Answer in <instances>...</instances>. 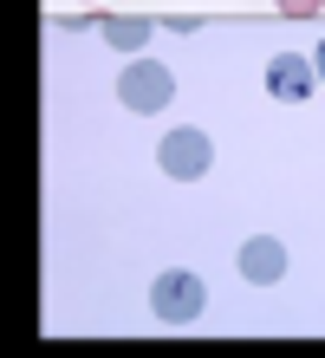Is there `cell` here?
<instances>
[{"label":"cell","mask_w":325,"mask_h":358,"mask_svg":"<svg viewBox=\"0 0 325 358\" xmlns=\"http://www.w3.org/2000/svg\"><path fill=\"white\" fill-rule=\"evenodd\" d=\"M157 163H163V176H176V182H195L215 163V143L202 137V131H169L163 143H157Z\"/></svg>","instance_id":"3"},{"label":"cell","mask_w":325,"mask_h":358,"mask_svg":"<svg viewBox=\"0 0 325 358\" xmlns=\"http://www.w3.org/2000/svg\"><path fill=\"white\" fill-rule=\"evenodd\" d=\"M241 273L254 287H273L280 273H287V248H280L273 235H254V241H241Z\"/></svg>","instance_id":"5"},{"label":"cell","mask_w":325,"mask_h":358,"mask_svg":"<svg viewBox=\"0 0 325 358\" xmlns=\"http://www.w3.org/2000/svg\"><path fill=\"white\" fill-rule=\"evenodd\" d=\"M312 85H319V72H312V59H299V52H280L267 66V92L273 98H312Z\"/></svg>","instance_id":"4"},{"label":"cell","mask_w":325,"mask_h":358,"mask_svg":"<svg viewBox=\"0 0 325 358\" xmlns=\"http://www.w3.org/2000/svg\"><path fill=\"white\" fill-rule=\"evenodd\" d=\"M98 33L111 39L117 52H137L143 39H150V27H143V20H130V13H111V20H98Z\"/></svg>","instance_id":"6"},{"label":"cell","mask_w":325,"mask_h":358,"mask_svg":"<svg viewBox=\"0 0 325 358\" xmlns=\"http://www.w3.org/2000/svg\"><path fill=\"white\" fill-rule=\"evenodd\" d=\"M325 7V0H280V13H287V20H312Z\"/></svg>","instance_id":"7"},{"label":"cell","mask_w":325,"mask_h":358,"mask_svg":"<svg viewBox=\"0 0 325 358\" xmlns=\"http://www.w3.org/2000/svg\"><path fill=\"white\" fill-rule=\"evenodd\" d=\"M117 98H124V111H169L176 78H169V66H157V59H130L117 72Z\"/></svg>","instance_id":"1"},{"label":"cell","mask_w":325,"mask_h":358,"mask_svg":"<svg viewBox=\"0 0 325 358\" xmlns=\"http://www.w3.org/2000/svg\"><path fill=\"white\" fill-rule=\"evenodd\" d=\"M202 280H195V273H163L157 287H150V313H157L163 326H195L202 320Z\"/></svg>","instance_id":"2"},{"label":"cell","mask_w":325,"mask_h":358,"mask_svg":"<svg viewBox=\"0 0 325 358\" xmlns=\"http://www.w3.org/2000/svg\"><path fill=\"white\" fill-rule=\"evenodd\" d=\"M312 72H319V78H325V46H319V52H312Z\"/></svg>","instance_id":"8"}]
</instances>
